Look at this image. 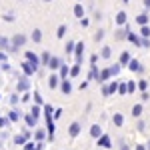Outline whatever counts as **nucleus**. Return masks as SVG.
<instances>
[{"mask_svg": "<svg viewBox=\"0 0 150 150\" xmlns=\"http://www.w3.org/2000/svg\"><path fill=\"white\" fill-rule=\"evenodd\" d=\"M28 90H30V76L20 74L18 76V82H16V92L22 94V92H28Z\"/></svg>", "mask_w": 150, "mask_h": 150, "instance_id": "1", "label": "nucleus"}, {"mask_svg": "<svg viewBox=\"0 0 150 150\" xmlns=\"http://www.w3.org/2000/svg\"><path fill=\"white\" fill-rule=\"evenodd\" d=\"M26 40H28V38H26V36L24 34H20V32H18V34H14L12 36V48L10 50H8V52H16V50H18V48H22L24 44H26Z\"/></svg>", "mask_w": 150, "mask_h": 150, "instance_id": "2", "label": "nucleus"}, {"mask_svg": "<svg viewBox=\"0 0 150 150\" xmlns=\"http://www.w3.org/2000/svg\"><path fill=\"white\" fill-rule=\"evenodd\" d=\"M24 58H26V60H28V62H30V64H32V66L36 68V72H38V70L42 68V64H40V56H38L36 52H32V50H28V52L24 54Z\"/></svg>", "mask_w": 150, "mask_h": 150, "instance_id": "3", "label": "nucleus"}, {"mask_svg": "<svg viewBox=\"0 0 150 150\" xmlns=\"http://www.w3.org/2000/svg\"><path fill=\"white\" fill-rule=\"evenodd\" d=\"M84 42H76V48H74V60L82 64V60H84Z\"/></svg>", "mask_w": 150, "mask_h": 150, "instance_id": "4", "label": "nucleus"}, {"mask_svg": "<svg viewBox=\"0 0 150 150\" xmlns=\"http://www.w3.org/2000/svg\"><path fill=\"white\" fill-rule=\"evenodd\" d=\"M60 76H58V72H50V76H48V88L50 90H54V88H58L60 86Z\"/></svg>", "mask_w": 150, "mask_h": 150, "instance_id": "5", "label": "nucleus"}, {"mask_svg": "<svg viewBox=\"0 0 150 150\" xmlns=\"http://www.w3.org/2000/svg\"><path fill=\"white\" fill-rule=\"evenodd\" d=\"M20 68H22V74H26V76H34V74H36V68L26 60V58H24L22 64H20Z\"/></svg>", "mask_w": 150, "mask_h": 150, "instance_id": "6", "label": "nucleus"}, {"mask_svg": "<svg viewBox=\"0 0 150 150\" xmlns=\"http://www.w3.org/2000/svg\"><path fill=\"white\" fill-rule=\"evenodd\" d=\"M80 132H82V124L80 122H72V124L68 126V136L70 138H76Z\"/></svg>", "mask_w": 150, "mask_h": 150, "instance_id": "7", "label": "nucleus"}, {"mask_svg": "<svg viewBox=\"0 0 150 150\" xmlns=\"http://www.w3.org/2000/svg\"><path fill=\"white\" fill-rule=\"evenodd\" d=\"M58 88H60V92H62V94H66V96H68V94L72 92V82H70V78H62Z\"/></svg>", "mask_w": 150, "mask_h": 150, "instance_id": "8", "label": "nucleus"}, {"mask_svg": "<svg viewBox=\"0 0 150 150\" xmlns=\"http://www.w3.org/2000/svg\"><path fill=\"white\" fill-rule=\"evenodd\" d=\"M128 68H130V72H136V74H142V72H144V66L140 64L136 58H132V60L128 62Z\"/></svg>", "mask_w": 150, "mask_h": 150, "instance_id": "9", "label": "nucleus"}, {"mask_svg": "<svg viewBox=\"0 0 150 150\" xmlns=\"http://www.w3.org/2000/svg\"><path fill=\"white\" fill-rule=\"evenodd\" d=\"M126 40L130 42V44H134V46H142V38H140V34H136V32H132V30H128Z\"/></svg>", "mask_w": 150, "mask_h": 150, "instance_id": "10", "label": "nucleus"}, {"mask_svg": "<svg viewBox=\"0 0 150 150\" xmlns=\"http://www.w3.org/2000/svg\"><path fill=\"white\" fill-rule=\"evenodd\" d=\"M96 142H98V146H100V148H106V150L112 148V140H110V136H108V134H102V136L96 140Z\"/></svg>", "mask_w": 150, "mask_h": 150, "instance_id": "11", "label": "nucleus"}, {"mask_svg": "<svg viewBox=\"0 0 150 150\" xmlns=\"http://www.w3.org/2000/svg\"><path fill=\"white\" fill-rule=\"evenodd\" d=\"M114 22H116V26H126V24H128V14L124 10H120L118 14H116Z\"/></svg>", "mask_w": 150, "mask_h": 150, "instance_id": "12", "label": "nucleus"}, {"mask_svg": "<svg viewBox=\"0 0 150 150\" xmlns=\"http://www.w3.org/2000/svg\"><path fill=\"white\" fill-rule=\"evenodd\" d=\"M60 64H62V60L58 56H50V62H48L46 68H50V72H56V70L60 68Z\"/></svg>", "mask_w": 150, "mask_h": 150, "instance_id": "13", "label": "nucleus"}, {"mask_svg": "<svg viewBox=\"0 0 150 150\" xmlns=\"http://www.w3.org/2000/svg\"><path fill=\"white\" fill-rule=\"evenodd\" d=\"M102 134L104 132H102V126H100V124H92V126H90V136H92L94 140H98Z\"/></svg>", "mask_w": 150, "mask_h": 150, "instance_id": "14", "label": "nucleus"}, {"mask_svg": "<svg viewBox=\"0 0 150 150\" xmlns=\"http://www.w3.org/2000/svg\"><path fill=\"white\" fill-rule=\"evenodd\" d=\"M110 78H112V74H110V68H102V70H100V74H98V82H100V84L108 82Z\"/></svg>", "mask_w": 150, "mask_h": 150, "instance_id": "15", "label": "nucleus"}, {"mask_svg": "<svg viewBox=\"0 0 150 150\" xmlns=\"http://www.w3.org/2000/svg\"><path fill=\"white\" fill-rule=\"evenodd\" d=\"M58 76H60V78H70V66L66 64V62L60 64V68H58Z\"/></svg>", "mask_w": 150, "mask_h": 150, "instance_id": "16", "label": "nucleus"}, {"mask_svg": "<svg viewBox=\"0 0 150 150\" xmlns=\"http://www.w3.org/2000/svg\"><path fill=\"white\" fill-rule=\"evenodd\" d=\"M46 138H48L46 130H42V128H36V130H34V140H36V142H44Z\"/></svg>", "mask_w": 150, "mask_h": 150, "instance_id": "17", "label": "nucleus"}, {"mask_svg": "<svg viewBox=\"0 0 150 150\" xmlns=\"http://www.w3.org/2000/svg\"><path fill=\"white\" fill-rule=\"evenodd\" d=\"M24 122H26V126L28 128H36V122H38V118H36L34 114H24Z\"/></svg>", "mask_w": 150, "mask_h": 150, "instance_id": "18", "label": "nucleus"}, {"mask_svg": "<svg viewBox=\"0 0 150 150\" xmlns=\"http://www.w3.org/2000/svg\"><path fill=\"white\" fill-rule=\"evenodd\" d=\"M98 74H100V68L96 64H90V72H88V80H98Z\"/></svg>", "mask_w": 150, "mask_h": 150, "instance_id": "19", "label": "nucleus"}, {"mask_svg": "<svg viewBox=\"0 0 150 150\" xmlns=\"http://www.w3.org/2000/svg\"><path fill=\"white\" fill-rule=\"evenodd\" d=\"M30 40H32L34 44L42 42V30H40V28H34V30H32V34H30Z\"/></svg>", "mask_w": 150, "mask_h": 150, "instance_id": "20", "label": "nucleus"}, {"mask_svg": "<svg viewBox=\"0 0 150 150\" xmlns=\"http://www.w3.org/2000/svg\"><path fill=\"white\" fill-rule=\"evenodd\" d=\"M148 20H150L148 12H142V14H138V16H136V24H138V26H144V24H148Z\"/></svg>", "mask_w": 150, "mask_h": 150, "instance_id": "21", "label": "nucleus"}, {"mask_svg": "<svg viewBox=\"0 0 150 150\" xmlns=\"http://www.w3.org/2000/svg\"><path fill=\"white\" fill-rule=\"evenodd\" d=\"M112 124L120 128L122 124H124V116L120 114V112H114V116H112Z\"/></svg>", "mask_w": 150, "mask_h": 150, "instance_id": "22", "label": "nucleus"}, {"mask_svg": "<svg viewBox=\"0 0 150 150\" xmlns=\"http://www.w3.org/2000/svg\"><path fill=\"white\" fill-rule=\"evenodd\" d=\"M74 16H76V18H78V20H80V18H84V6H82L80 2H78V4H74Z\"/></svg>", "mask_w": 150, "mask_h": 150, "instance_id": "23", "label": "nucleus"}, {"mask_svg": "<svg viewBox=\"0 0 150 150\" xmlns=\"http://www.w3.org/2000/svg\"><path fill=\"white\" fill-rule=\"evenodd\" d=\"M130 60H132V56H130V52H126V50H124V52L120 54V58H118V62H120L122 66H128V62H130Z\"/></svg>", "mask_w": 150, "mask_h": 150, "instance_id": "24", "label": "nucleus"}, {"mask_svg": "<svg viewBox=\"0 0 150 150\" xmlns=\"http://www.w3.org/2000/svg\"><path fill=\"white\" fill-rule=\"evenodd\" d=\"M8 118H10V122H18V120L22 118V112L14 108V110H10V112H8Z\"/></svg>", "mask_w": 150, "mask_h": 150, "instance_id": "25", "label": "nucleus"}, {"mask_svg": "<svg viewBox=\"0 0 150 150\" xmlns=\"http://www.w3.org/2000/svg\"><path fill=\"white\" fill-rule=\"evenodd\" d=\"M142 112H144V106H142V104H134V106H132V116H134V118H140Z\"/></svg>", "mask_w": 150, "mask_h": 150, "instance_id": "26", "label": "nucleus"}, {"mask_svg": "<svg viewBox=\"0 0 150 150\" xmlns=\"http://www.w3.org/2000/svg\"><path fill=\"white\" fill-rule=\"evenodd\" d=\"M108 68H110V74H112V78H116V76L120 74V70H122V64H120V62H116V64L108 66Z\"/></svg>", "mask_w": 150, "mask_h": 150, "instance_id": "27", "label": "nucleus"}, {"mask_svg": "<svg viewBox=\"0 0 150 150\" xmlns=\"http://www.w3.org/2000/svg\"><path fill=\"white\" fill-rule=\"evenodd\" d=\"M80 66L82 64H78V62H74V64L70 66V78H76V76L80 74Z\"/></svg>", "mask_w": 150, "mask_h": 150, "instance_id": "28", "label": "nucleus"}, {"mask_svg": "<svg viewBox=\"0 0 150 150\" xmlns=\"http://www.w3.org/2000/svg\"><path fill=\"white\" fill-rule=\"evenodd\" d=\"M110 56H112V48H110V46H102V50H100V58L108 60Z\"/></svg>", "mask_w": 150, "mask_h": 150, "instance_id": "29", "label": "nucleus"}, {"mask_svg": "<svg viewBox=\"0 0 150 150\" xmlns=\"http://www.w3.org/2000/svg\"><path fill=\"white\" fill-rule=\"evenodd\" d=\"M140 38H150V26L148 24H144V26H140Z\"/></svg>", "mask_w": 150, "mask_h": 150, "instance_id": "30", "label": "nucleus"}, {"mask_svg": "<svg viewBox=\"0 0 150 150\" xmlns=\"http://www.w3.org/2000/svg\"><path fill=\"white\" fill-rule=\"evenodd\" d=\"M74 48H76V42H74V40H68L66 46H64V52H66V54H74Z\"/></svg>", "mask_w": 150, "mask_h": 150, "instance_id": "31", "label": "nucleus"}, {"mask_svg": "<svg viewBox=\"0 0 150 150\" xmlns=\"http://www.w3.org/2000/svg\"><path fill=\"white\" fill-rule=\"evenodd\" d=\"M128 94H134L136 90H138V82H134V80H128Z\"/></svg>", "mask_w": 150, "mask_h": 150, "instance_id": "32", "label": "nucleus"}, {"mask_svg": "<svg viewBox=\"0 0 150 150\" xmlns=\"http://www.w3.org/2000/svg\"><path fill=\"white\" fill-rule=\"evenodd\" d=\"M102 40H104V28H98L94 32V42H102Z\"/></svg>", "mask_w": 150, "mask_h": 150, "instance_id": "33", "label": "nucleus"}, {"mask_svg": "<svg viewBox=\"0 0 150 150\" xmlns=\"http://www.w3.org/2000/svg\"><path fill=\"white\" fill-rule=\"evenodd\" d=\"M48 62H50V52H42L40 54V64L42 66H48Z\"/></svg>", "mask_w": 150, "mask_h": 150, "instance_id": "34", "label": "nucleus"}, {"mask_svg": "<svg viewBox=\"0 0 150 150\" xmlns=\"http://www.w3.org/2000/svg\"><path fill=\"white\" fill-rule=\"evenodd\" d=\"M118 92V82L112 80V82H108V94H116Z\"/></svg>", "mask_w": 150, "mask_h": 150, "instance_id": "35", "label": "nucleus"}, {"mask_svg": "<svg viewBox=\"0 0 150 150\" xmlns=\"http://www.w3.org/2000/svg\"><path fill=\"white\" fill-rule=\"evenodd\" d=\"M34 104H38V106H44V100H42V94L38 92V90H34Z\"/></svg>", "mask_w": 150, "mask_h": 150, "instance_id": "36", "label": "nucleus"}, {"mask_svg": "<svg viewBox=\"0 0 150 150\" xmlns=\"http://www.w3.org/2000/svg\"><path fill=\"white\" fill-rule=\"evenodd\" d=\"M66 30H68V28H66V24H60V26H58V30H56V36H58V38H64V36H66Z\"/></svg>", "mask_w": 150, "mask_h": 150, "instance_id": "37", "label": "nucleus"}, {"mask_svg": "<svg viewBox=\"0 0 150 150\" xmlns=\"http://www.w3.org/2000/svg\"><path fill=\"white\" fill-rule=\"evenodd\" d=\"M118 94H128V84L126 82H118Z\"/></svg>", "mask_w": 150, "mask_h": 150, "instance_id": "38", "label": "nucleus"}, {"mask_svg": "<svg viewBox=\"0 0 150 150\" xmlns=\"http://www.w3.org/2000/svg\"><path fill=\"white\" fill-rule=\"evenodd\" d=\"M12 122H10V118L8 116H0V128H8Z\"/></svg>", "mask_w": 150, "mask_h": 150, "instance_id": "39", "label": "nucleus"}, {"mask_svg": "<svg viewBox=\"0 0 150 150\" xmlns=\"http://www.w3.org/2000/svg\"><path fill=\"white\" fill-rule=\"evenodd\" d=\"M30 114H34L36 118H40V114H42V106L34 104V106H32V110H30Z\"/></svg>", "mask_w": 150, "mask_h": 150, "instance_id": "40", "label": "nucleus"}, {"mask_svg": "<svg viewBox=\"0 0 150 150\" xmlns=\"http://www.w3.org/2000/svg\"><path fill=\"white\" fill-rule=\"evenodd\" d=\"M138 90H140V92H144V90H148V82L144 80V78H142V80H138Z\"/></svg>", "mask_w": 150, "mask_h": 150, "instance_id": "41", "label": "nucleus"}, {"mask_svg": "<svg viewBox=\"0 0 150 150\" xmlns=\"http://www.w3.org/2000/svg\"><path fill=\"white\" fill-rule=\"evenodd\" d=\"M18 102H20V96H18V92H14V94L10 96V104H12V106H16Z\"/></svg>", "mask_w": 150, "mask_h": 150, "instance_id": "42", "label": "nucleus"}, {"mask_svg": "<svg viewBox=\"0 0 150 150\" xmlns=\"http://www.w3.org/2000/svg\"><path fill=\"white\" fill-rule=\"evenodd\" d=\"M136 128H138V132H144V130H146V122H144L142 118H138V124H136Z\"/></svg>", "mask_w": 150, "mask_h": 150, "instance_id": "43", "label": "nucleus"}, {"mask_svg": "<svg viewBox=\"0 0 150 150\" xmlns=\"http://www.w3.org/2000/svg\"><path fill=\"white\" fill-rule=\"evenodd\" d=\"M2 20H4V22H14L16 18H14V14H12V12H8V14H4V16H2Z\"/></svg>", "mask_w": 150, "mask_h": 150, "instance_id": "44", "label": "nucleus"}, {"mask_svg": "<svg viewBox=\"0 0 150 150\" xmlns=\"http://www.w3.org/2000/svg\"><path fill=\"white\" fill-rule=\"evenodd\" d=\"M24 150H36V142H32V140H28V142L24 144Z\"/></svg>", "mask_w": 150, "mask_h": 150, "instance_id": "45", "label": "nucleus"}, {"mask_svg": "<svg viewBox=\"0 0 150 150\" xmlns=\"http://www.w3.org/2000/svg\"><path fill=\"white\" fill-rule=\"evenodd\" d=\"M30 96H32L30 92H22V96H20V102H30Z\"/></svg>", "mask_w": 150, "mask_h": 150, "instance_id": "46", "label": "nucleus"}, {"mask_svg": "<svg viewBox=\"0 0 150 150\" xmlns=\"http://www.w3.org/2000/svg\"><path fill=\"white\" fill-rule=\"evenodd\" d=\"M140 100H142V102H146V100H150V94H148V90L140 92Z\"/></svg>", "mask_w": 150, "mask_h": 150, "instance_id": "47", "label": "nucleus"}, {"mask_svg": "<svg viewBox=\"0 0 150 150\" xmlns=\"http://www.w3.org/2000/svg\"><path fill=\"white\" fill-rule=\"evenodd\" d=\"M88 24H90V20H88L86 16H84V18H80V26H82V28H86Z\"/></svg>", "mask_w": 150, "mask_h": 150, "instance_id": "48", "label": "nucleus"}, {"mask_svg": "<svg viewBox=\"0 0 150 150\" xmlns=\"http://www.w3.org/2000/svg\"><path fill=\"white\" fill-rule=\"evenodd\" d=\"M102 96H110V94H108V82L102 84Z\"/></svg>", "mask_w": 150, "mask_h": 150, "instance_id": "49", "label": "nucleus"}, {"mask_svg": "<svg viewBox=\"0 0 150 150\" xmlns=\"http://www.w3.org/2000/svg\"><path fill=\"white\" fill-rule=\"evenodd\" d=\"M62 112H64L62 108H56V110H54V120H58V118L62 116Z\"/></svg>", "mask_w": 150, "mask_h": 150, "instance_id": "50", "label": "nucleus"}, {"mask_svg": "<svg viewBox=\"0 0 150 150\" xmlns=\"http://www.w3.org/2000/svg\"><path fill=\"white\" fill-rule=\"evenodd\" d=\"M0 68L4 70V72H10V64H8V62H2V64H0Z\"/></svg>", "mask_w": 150, "mask_h": 150, "instance_id": "51", "label": "nucleus"}, {"mask_svg": "<svg viewBox=\"0 0 150 150\" xmlns=\"http://www.w3.org/2000/svg\"><path fill=\"white\" fill-rule=\"evenodd\" d=\"M6 60H8V54L4 50H0V62H6Z\"/></svg>", "mask_w": 150, "mask_h": 150, "instance_id": "52", "label": "nucleus"}, {"mask_svg": "<svg viewBox=\"0 0 150 150\" xmlns=\"http://www.w3.org/2000/svg\"><path fill=\"white\" fill-rule=\"evenodd\" d=\"M88 82H90V80H84V82H80V84H78V88H80V90H86V88H88Z\"/></svg>", "mask_w": 150, "mask_h": 150, "instance_id": "53", "label": "nucleus"}, {"mask_svg": "<svg viewBox=\"0 0 150 150\" xmlns=\"http://www.w3.org/2000/svg\"><path fill=\"white\" fill-rule=\"evenodd\" d=\"M142 48H150V38H142Z\"/></svg>", "mask_w": 150, "mask_h": 150, "instance_id": "54", "label": "nucleus"}, {"mask_svg": "<svg viewBox=\"0 0 150 150\" xmlns=\"http://www.w3.org/2000/svg\"><path fill=\"white\" fill-rule=\"evenodd\" d=\"M118 150H130V148H128V144L124 142V140H120V148Z\"/></svg>", "mask_w": 150, "mask_h": 150, "instance_id": "55", "label": "nucleus"}, {"mask_svg": "<svg viewBox=\"0 0 150 150\" xmlns=\"http://www.w3.org/2000/svg\"><path fill=\"white\" fill-rule=\"evenodd\" d=\"M96 62H98V54H92L90 56V64H96Z\"/></svg>", "mask_w": 150, "mask_h": 150, "instance_id": "56", "label": "nucleus"}, {"mask_svg": "<svg viewBox=\"0 0 150 150\" xmlns=\"http://www.w3.org/2000/svg\"><path fill=\"white\" fill-rule=\"evenodd\" d=\"M134 150H148V148H146V144H136Z\"/></svg>", "mask_w": 150, "mask_h": 150, "instance_id": "57", "label": "nucleus"}, {"mask_svg": "<svg viewBox=\"0 0 150 150\" xmlns=\"http://www.w3.org/2000/svg\"><path fill=\"white\" fill-rule=\"evenodd\" d=\"M142 4H144V8H146V10H150V0H142Z\"/></svg>", "mask_w": 150, "mask_h": 150, "instance_id": "58", "label": "nucleus"}, {"mask_svg": "<svg viewBox=\"0 0 150 150\" xmlns=\"http://www.w3.org/2000/svg\"><path fill=\"white\" fill-rule=\"evenodd\" d=\"M146 148H148V150H150V140H148V142H146Z\"/></svg>", "mask_w": 150, "mask_h": 150, "instance_id": "59", "label": "nucleus"}, {"mask_svg": "<svg viewBox=\"0 0 150 150\" xmlns=\"http://www.w3.org/2000/svg\"><path fill=\"white\" fill-rule=\"evenodd\" d=\"M122 2H124V4H128V2H130V0H122Z\"/></svg>", "mask_w": 150, "mask_h": 150, "instance_id": "60", "label": "nucleus"}, {"mask_svg": "<svg viewBox=\"0 0 150 150\" xmlns=\"http://www.w3.org/2000/svg\"><path fill=\"white\" fill-rule=\"evenodd\" d=\"M44 2H50V0H44Z\"/></svg>", "mask_w": 150, "mask_h": 150, "instance_id": "61", "label": "nucleus"}, {"mask_svg": "<svg viewBox=\"0 0 150 150\" xmlns=\"http://www.w3.org/2000/svg\"><path fill=\"white\" fill-rule=\"evenodd\" d=\"M76 2H82V0H76Z\"/></svg>", "mask_w": 150, "mask_h": 150, "instance_id": "62", "label": "nucleus"}, {"mask_svg": "<svg viewBox=\"0 0 150 150\" xmlns=\"http://www.w3.org/2000/svg\"><path fill=\"white\" fill-rule=\"evenodd\" d=\"M0 98H2V94H0Z\"/></svg>", "mask_w": 150, "mask_h": 150, "instance_id": "63", "label": "nucleus"}, {"mask_svg": "<svg viewBox=\"0 0 150 150\" xmlns=\"http://www.w3.org/2000/svg\"><path fill=\"white\" fill-rule=\"evenodd\" d=\"M0 70H2V68H0Z\"/></svg>", "mask_w": 150, "mask_h": 150, "instance_id": "64", "label": "nucleus"}]
</instances>
